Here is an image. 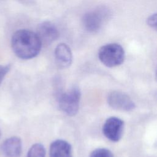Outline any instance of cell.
Here are the masks:
<instances>
[{
  "label": "cell",
  "mask_w": 157,
  "mask_h": 157,
  "mask_svg": "<svg viewBox=\"0 0 157 157\" xmlns=\"http://www.w3.org/2000/svg\"><path fill=\"white\" fill-rule=\"evenodd\" d=\"M123 130V121L115 117H111L107 118L102 126L103 134L112 142L119 141L122 137Z\"/></svg>",
  "instance_id": "6"
},
{
  "label": "cell",
  "mask_w": 157,
  "mask_h": 157,
  "mask_svg": "<svg viewBox=\"0 0 157 157\" xmlns=\"http://www.w3.org/2000/svg\"><path fill=\"white\" fill-rule=\"evenodd\" d=\"M42 45H48L57 40L59 33L54 24L50 21H44L39 25L36 33Z\"/></svg>",
  "instance_id": "7"
},
{
  "label": "cell",
  "mask_w": 157,
  "mask_h": 157,
  "mask_svg": "<svg viewBox=\"0 0 157 157\" xmlns=\"http://www.w3.org/2000/svg\"><path fill=\"white\" fill-rule=\"evenodd\" d=\"M155 80L157 82V69H156V74H155Z\"/></svg>",
  "instance_id": "14"
},
{
  "label": "cell",
  "mask_w": 157,
  "mask_h": 157,
  "mask_svg": "<svg viewBox=\"0 0 157 157\" xmlns=\"http://www.w3.org/2000/svg\"><path fill=\"white\" fill-rule=\"evenodd\" d=\"M107 15V10L102 8L90 11L82 18L83 26L90 33L97 32L101 29Z\"/></svg>",
  "instance_id": "4"
},
{
  "label": "cell",
  "mask_w": 157,
  "mask_h": 157,
  "mask_svg": "<svg viewBox=\"0 0 157 157\" xmlns=\"http://www.w3.org/2000/svg\"><path fill=\"white\" fill-rule=\"evenodd\" d=\"M81 93L77 86H72L59 94L58 106L61 111L69 116L75 115L79 109Z\"/></svg>",
  "instance_id": "3"
},
{
  "label": "cell",
  "mask_w": 157,
  "mask_h": 157,
  "mask_svg": "<svg viewBox=\"0 0 157 157\" xmlns=\"http://www.w3.org/2000/svg\"><path fill=\"white\" fill-rule=\"evenodd\" d=\"M45 148L40 143L33 144L29 149L26 157H45Z\"/></svg>",
  "instance_id": "11"
},
{
  "label": "cell",
  "mask_w": 157,
  "mask_h": 157,
  "mask_svg": "<svg viewBox=\"0 0 157 157\" xmlns=\"http://www.w3.org/2000/svg\"><path fill=\"white\" fill-rule=\"evenodd\" d=\"M98 58L105 66L113 67L120 66L123 63L125 53L121 45L111 43L104 45L99 48Z\"/></svg>",
  "instance_id": "2"
},
{
  "label": "cell",
  "mask_w": 157,
  "mask_h": 157,
  "mask_svg": "<svg viewBox=\"0 0 157 157\" xmlns=\"http://www.w3.org/2000/svg\"><path fill=\"white\" fill-rule=\"evenodd\" d=\"M42 44L37 34L28 29L17 31L12 36L11 46L14 53L23 59L36 57Z\"/></svg>",
  "instance_id": "1"
},
{
  "label": "cell",
  "mask_w": 157,
  "mask_h": 157,
  "mask_svg": "<svg viewBox=\"0 0 157 157\" xmlns=\"http://www.w3.org/2000/svg\"><path fill=\"white\" fill-rule=\"evenodd\" d=\"M155 29H156V30H157V26H156V28H155Z\"/></svg>",
  "instance_id": "16"
},
{
  "label": "cell",
  "mask_w": 157,
  "mask_h": 157,
  "mask_svg": "<svg viewBox=\"0 0 157 157\" xmlns=\"http://www.w3.org/2000/svg\"><path fill=\"white\" fill-rule=\"evenodd\" d=\"M55 58L57 65L62 69L69 67L72 62V54L69 47L64 43L58 44L55 50Z\"/></svg>",
  "instance_id": "9"
},
{
  "label": "cell",
  "mask_w": 157,
  "mask_h": 157,
  "mask_svg": "<svg viewBox=\"0 0 157 157\" xmlns=\"http://www.w3.org/2000/svg\"><path fill=\"white\" fill-rule=\"evenodd\" d=\"M10 69V66L9 64L6 65H1L0 64V85L4 80V77L9 72Z\"/></svg>",
  "instance_id": "13"
},
{
  "label": "cell",
  "mask_w": 157,
  "mask_h": 157,
  "mask_svg": "<svg viewBox=\"0 0 157 157\" xmlns=\"http://www.w3.org/2000/svg\"><path fill=\"white\" fill-rule=\"evenodd\" d=\"M50 157H72V150L71 144L63 139L53 141L49 148Z\"/></svg>",
  "instance_id": "10"
},
{
  "label": "cell",
  "mask_w": 157,
  "mask_h": 157,
  "mask_svg": "<svg viewBox=\"0 0 157 157\" xmlns=\"http://www.w3.org/2000/svg\"><path fill=\"white\" fill-rule=\"evenodd\" d=\"M1 150L4 157H20L22 151L21 139L12 136L6 139L1 144Z\"/></svg>",
  "instance_id": "8"
},
{
  "label": "cell",
  "mask_w": 157,
  "mask_h": 157,
  "mask_svg": "<svg viewBox=\"0 0 157 157\" xmlns=\"http://www.w3.org/2000/svg\"><path fill=\"white\" fill-rule=\"evenodd\" d=\"M90 157H114L113 154L107 148H98L94 150Z\"/></svg>",
  "instance_id": "12"
},
{
  "label": "cell",
  "mask_w": 157,
  "mask_h": 157,
  "mask_svg": "<svg viewBox=\"0 0 157 157\" xmlns=\"http://www.w3.org/2000/svg\"><path fill=\"white\" fill-rule=\"evenodd\" d=\"M107 102L115 110L129 112L134 110L136 104L126 93L120 91H112L107 97Z\"/></svg>",
  "instance_id": "5"
},
{
  "label": "cell",
  "mask_w": 157,
  "mask_h": 157,
  "mask_svg": "<svg viewBox=\"0 0 157 157\" xmlns=\"http://www.w3.org/2000/svg\"><path fill=\"white\" fill-rule=\"evenodd\" d=\"M1 136V129H0V137Z\"/></svg>",
  "instance_id": "15"
}]
</instances>
